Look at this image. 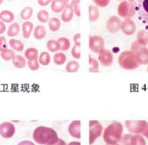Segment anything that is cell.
Instances as JSON below:
<instances>
[{
  "label": "cell",
  "instance_id": "4dcf8cb0",
  "mask_svg": "<svg viewBox=\"0 0 148 145\" xmlns=\"http://www.w3.org/2000/svg\"><path fill=\"white\" fill-rule=\"evenodd\" d=\"M39 63L43 66H47L49 65L51 62L50 55L47 52H42L39 56Z\"/></svg>",
  "mask_w": 148,
  "mask_h": 145
},
{
  "label": "cell",
  "instance_id": "e0dca14e",
  "mask_svg": "<svg viewBox=\"0 0 148 145\" xmlns=\"http://www.w3.org/2000/svg\"><path fill=\"white\" fill-rule=\"evenodd\" d=\"M34 28V25L32 23L26 21L22 25V32L23 38L26 39H28L30 37L31 32Z\"/></svg>",
  "mask_w": 148,
  "mask_h": 145
},
{
  "label": "cell",
  "instance_id": "8fae6325",
  "mask_svg": "<svg viewBox=\"0 0 148 145\" xmlns=\"http://www.w3.org/2000/svg\"><path fill=\"white\" fill-rule=\"evenodd\" d=\"M98 53V59L102 66L108 67L112 64L114 57L112 53L109 50L104 48Z\"/></svg>",
  "mask_w": 148,
  "mask_h": 145
},
{
  "label": "cell",
  "instance_id": "f35d334b",
  "mask_svg": "<svg viewBox=\"0 0 148 145\" xmlns=\"http://www.w3.org/2000/svg\"><path fill=\"white\" fill-rule=\"evenodd\" d=\"M95 5L100 8H104L108 6L110 0H92Z\"/></svg>",
  "mask_w": 148,
  "mask_h": 145
},
{
  "label": "cell",
  "instance_id": "7dc6e473",
  "mask_svg": "<svg viewBox=\"0 0 148 145\" xmlns=\"http://www.w3.org/2000/svg\"><path fill=\"white\" fill-rule=\"evenodd\" d=\"M52 145H66V144L64 140H62L61 138H59V141L56 144Z\"/></svg>",
  "mask_w": 148,
  "mask_h": 145
},
{
  "label": "cell",
  "instance_id": "db71d44e",
  "mask_svg": "<svg viewBox=\"0 0 148 145\" xmlns=\"http://www.w3.org/2000/svg\"><path fill=\"white\" fill-rule=\"evenodd\" d=\"M147 72H148V68H147Z\"/></svg>",
  "mask_w": 148,
  "mask_h": 145
},
{
  "label": "cell",
  "instance_id": "836d02e7",
  "mask_svg": "<svg viewBox=\"0 0 148 145\" xmlns=\"http://www.w3.org/2000/svg\"><path fill=\"white\" fill-rule=\"evenodd\" d=\"M66 61L65 55L62 52L57 53L53 56V61L58 65H61L65 64Z\"/></svg>",
  "mask_w": 148,
  "mask_h": 145
},
{
  "label": "cell",
  "instance_id": "74e56055",
  "mask_svg": "<svg viewBox=\"0 0 148 145\" xmlns=\"http://www.w3.org/2000/svg\"><path fill=\"white\" fill-rule=\"evenodd\" d=\"M72 55L75 59H79L81 58L80 45H74L72 49Z\"/></svg>",
  "mask_w": 148,
  "mask_h": 145
},
{
  "label": "cell",
  "instance_id": "4fadbf2b",
  "mask_svg": "<svg viewBox=\"0 0 148 145\" xmlns=\"http://www.w3.org/2000/svg\"><path fill=\"white\" fill-rule=\"evenodd\" d=\"M120 29L127 35H132L135 32L136 26L131 19H125L121 22Z\"/></svg>",
  "mask_w": 148,
  "mask_h": 145
},
{
  "label": "cell",
  "instance_id": "484cf974",
  "mask_svg": "<svg viewBox=\"0 0 148 145\" xmlns=\"http://www.w3.org/2000/svg\"><path fill=\"white\" fill-rule=\"evenodd\" d=\"M49 28L52 32H56L60 28L61 22L57 18H52L49 21Z\"/></svg>",
  "mask_w": 148,
  "mask_h": 145
},
{
  "label": "cell",
  "instance_id": "ee69618b",
  "mask_svg": "<svg viewBox=\"0 0 148 145\" xmlns=\"http://www.w3.org/2000/svg\"><path fill=\"white\" fill-rule=\"evenodd\" d=\"M80 36L81 35L80 34H77L75 35L73 37V40H74V43L75 45H81L80 43Z\"/></svg>",
  "mask_w": 148,
  "mask_h": 145
},
{
  "label": "cell",
  "instance_id": "1f68e13d",
  "mask_svg": "<svg viewBox=\"0 0 148 145\" xmlns=\"http://www.w3.org/2000/svg\"><path fill=\"white\" fill-rule=\"evenodd\" d=\"M15 56L14 51L10 49H7L1 52V56L5 61H10L13 59Z\"/></svg>",
  "mask_w": 148,
  "mask_h": 145
},
{
  "label": "cell",
  "instance_id": "9a60e30c",
  "mask_svg": "<svg viewBox=\"0 0 148 145\" xmlns=\"http://www.w3.org/2000/svg\"><path fill=\"white\" fill-rule=\"evenodd\" d=\"M138 14L148 24V0H138Z\"/></svg>",
  "mask_w": 148,
  "mask_h": 145
},
{
  "label": "cell",
  "instance_id": "7a4b0ae2",
  "mask_svg": "<svg viewBox=\"0 0 148 145\" xmlns=\"http://www.w3.org/2000/svg\"><path fill=\"white\" fill-rule=\"evenodd\" d=\"M123 127L121 124L118 121L111 123L104 131L103 140L108 145L117 144L122 137Z\"/></svg>",
  "mask_w": 148,
  "mask_h": 145
},
{
  "label": "cell",
  "instance_id": "f907efd6",
  "mask_svg": "<svg viewBox=\"0 0 148 145\" xmlns=\"http://www.w3.org/2000/svg\"><path fill=\"white\" fill-rule=\"evenodd\" d=\"M130 2H133L135 0H128Z\"/></svg>",
  "mask_w": 148,
  "mask_h": 145
},
{
  "label": "cell",
  "instance_id": "2e32d148",
  "mask_svg": "<svg viewBox=\"0 0 148 145\" xmlns=\"http://www.w3.org/2000/svg\"><path fill=\"white\" fill-rule=\"evenodd\" d=\"M65 8L63 0H53L51 3V10L56 13H61Z\"/></svg>",
  "mask_w": 148,
  "mask_h": 145
},
{
  "label": "cell",
  "instance_id": "60d3db41",
  "mask_svg": "<svg viewBox=\"0 0 148 145\" xmlns=\"http://www.w3.org/2000/svg\"><path fill=\"white\" fill-rule=\"evenodd\" d=\"M79 5H80V0H76L75 3L74 5V12L75 15L78 16H81V12H80V8H79Z\"/></svg>",
  "mask_w": 148,
  "mask_h": 145
},
{
  "label": "cell",
  "instance_id": "52a82bcc",
  "mask_svg": "<svg viewBox=\"0 0 148 145\" xmlns=\"http://www.w3.org/2000/svg\"><path fill=\"white\" fill-rule=\"evenodd\" d=\"M119 142L120 145H147L143 137L139 134H124Z\"/></svg>",
  "mask_w": 148,
  "mask_h": 145
},
{
  "label": "cell",
  "instance_id": "5b68a950",
  "mask_svg": "<svg viewBox=\"0 0 148 145\" xmlns=\"http://www.w3.org/2000/svg\"><path fill=\"white\" fill-rule=\"evenodd\" d=\"M118 13L121 18L125 19L132 18L136 14V3L126 1H123L119 5Z\"/></svg>",
  "mask_w": 148,
  "mask_h": 145
},
{
  "label": "cell",
  "instance_id": "44dd1931",
  "mask_svg": "<svg viewBox=\"0 0 148 145\" xmlns=\"http://www.w3.org/2000/svg\"><path fill=\"white\" fill-rule=\"evenodd\" d=\"M100 15L99 11L97 7L90 5L89 6V21L90 22H93L97 21Z\"/></svg>",
  "mask_w": 148,
  "mask_h": 145
},
{
  "label": "cell",
  "instance_id": "e575fe53",
  "mask_svg": "<svg viewBox=\"0 0 148 145\" xmlns=\"http://www.w3.org/2000/svg\"><path fill=\"white\" fill-rule=\"evenodd\" d=\"M37 17L38 21L42 23H47L49 20V13L45 10H40L37 14Z\"/></svg>",
  "mask_w": 148,
  "mask_h": 145
},
{
  "label": "cell",
  "instance_id": "7c38bea8",
  "mask_svg": "<svg viewBox=\"0 0 148 145\" xmlns=\"http://www.w3.org/2000/svg\"><path fill=\"white\" fill-rule=\"evenodd\" d=\"M121 22L116 16H111L107 21L106 27L109 32L115 34L118 32L120 29Z\"/></svg>",
  "mask_w": 148,
  "mask_h": 145
},
{
  "label": "cell",
  "instance_id": "ac0fdd59",
  "mask_svg": "<svg viewBox=\"0 0 148 145\" xmlns=\"http://www.w3.org/2000/svg\"><path fill=\"white\" fill-rule=\"evenodd\" d=\"M0 19L5 23H12L14 20V15L9 10H3L0 13Z\"/></svg>",
  "mask_w": 148,
  "mask_h": 145
},
{
  "label": "cell",
  "instance_id": "681fc988",
  "mask_svg": "<svg viewBox=\"0 0 148 145\" xmlns=\"http://www.w3.org/2000/svg\"><path fill=\"white\" fill-rule=\"evenodd\" d=\"M68 145H81V143L79 142L73 141V142H70Z\"/></svg>",
  "mask_w": 148,
  "mask_h": 145
},
{
  "label": "cell",
  "instance_id": "5bb4252c",
  "mask_svg": "<svg viewBox=\"0 0 148 145\" xmlns=\"http://www.w3.org/2000/svg\"><path fill=\"white\" fill-rule=\"evenodd\" d=\"M68 131L70 135L77 139L81 138V121L79 120L73 121L69 125Z\"/></svg>",
  "mask_w": 148,
  "mask_h": 145
},
{
  "label": "cell",
  "instance_id": "f546056e",
  "mask_svg": "<svg viewBox=\"0 0 148 145\" xmlns=\"http://www.w3.org/2000/svg\"><path fill=\"white\" fill-rule=\"evenodd\" d=\"M47 47L51 52H56L60 50V44L58 41L55 40H49L47 42Z\"/></svg>",
  "mask_w": 148,
  "mask_h": 145
},
{
  "label": "cell",
  "instance_id": "c3c4849f",
  "mask_svg": "<svg viewBox=\"0 0 148 145\" xmlns=\"http://www.w3.org/2000/svg\"><path fill=\"white\" fill-rule=\"evenodd\" d=\"M143 134L144 136H145L148 140V122H147V126H146L145 129V131H144V133H143Z\"/></svg>",
  "mask_w": 148,
  "mask_h": 145
},
{
  "label": "cell",
  "instance_id": "7402d4cb",
  "mask_svg": "<svg viewBox=\"0 0 148 145\" xmlns=\"http://www.w3.org/2000/svg\"><path fill=\"white\" fill-rule=\"evenodd\" d=\"M13 60V64L15 68L18 69L24 68L26 65V61L25 58L22 56L16 55L15 56Z\"/></svg>",
  "mask_w": 148,
  "mask_h": 145
},
{
  "label": "cell",
  "instance_id": "3957f363",
  "mask_svg": "<svg viewBox=\"0 0 148 145\" xmlns=\"http://www.w3.org/2000/svg\"><path fill=\"white\" fill-rule=\"evenodd\" d=\"M118 62L120 67L125 70H134L140 66L136 54L131 51L123 52L119 57Z\"/></svg>",
  "mask_w": 148,
  "mask_h": 145
},
{
  "label": "cell",
  "instance_id": "816d5d0a",
  "mask_svg": "<svg viewBox=\"0 0 148 145\" xmlns=\"http://www.w3.org/2000/svg\"><path fill=\"white\" fill-rule=\"evenodd\" d=\"M2 2H3V0H0V5H1Z\"/></svg>",
  "mask_w": 148,
  "mask_h": 145
},
{
  "label": "cell",
  "instance_id": "7bdbcfd3",
  "mask_svg": "<svg viewBox=\"0 0 148 145\" xmlns=\"http://www.w3.org/2000/svg\"><path fill=\"white\" fill-rule=\"evenodd\" d=\"M53 0H38V3L40 6H45L49 4Z\"/></svg>",
  "mask_w": 148,
  "mask_h": 145
},
{
  "label": "cell",
  "instance_id": "ba28073f",
  "mask_svg": "<svg viewBox=\"0 0 148 145\" xmlns=\"http://www.w3.org/2000/svg\"><path fill=\"white\" fill-rule=\"evenodd\" d=\"M125 123L126 127L131 133L140 134L144 133L147 122L144 120H127Z\"/></svg>",
  "mask_w": 148,
  "mask_h": 145
},
{
  "label": "cell",
  "instance_id": "ffe728a7",
  "mask_svg": "<svg viewBox=\"0 0 148 145\" xmlns=\"http://www.w3.org/2000/svg\"><path fill=\"white\" fill-rule=\"evenodd\" d=\"M46 36V30L45 27L42 25L37 26L34 32V36L36 40H42Z\"/></svg>",
  "mask_w": 148,
  "mask_h": 145
},
{
  "label": "cell",
  "instance_id": "d6a6232c",
  "mask_svg": "<svg viewBox=\"0 0 148 145\" xmlns=\"http://www.w3.org/2000/svg\"><path fill=\"white\" fill-rule=\"evenodd\" d=\"M79 68V64L75 61H69L66 66V70L67 72H78Z\"/></svg>",
  "mask_w": 148,
  "mask_h": 145
},
{
  "label": "cell",
  "instance_id": "f5cc1de1",
  "mask_svg": "<svg viewBox=\"0 0 148 145\" xmlns=\"http://www.w3.org/2000/svg\"><path fill=\"white\" fill-rule=\"evenodd\" d=\"M107 145H120L119 144H112V145H108V144H107Z\"/></svg>",
  "mask_w": 148,
  "mask_h": 145
},
{
  "label": "cell",
  "instance_id": "d4e9b609",
  "mask_svg": "<svg viewBox=\"0 0 148 145\" xmlns=\"http://www.w3.org/2000/svg\"><path fill=\"white\" fill-rule=\"evenodd\" d=\"M25 56L30 61L38 59V51L34 48H28L25 52Z\"/></svg>",
  "mask_w": 148,
  "mask_h": 145
},
{
  "label": "cell",
  "instance_id": "277c9868",
  "mask_svg": "<svg viewBox=\"0 0 148 145\" xmlns=\"http://www.w3.org/2000/svg\"><path fill=\"white\" fill-rule=\"evenodd\" d=\"M131 51L136 54L140 65L148 64V49L145 45H143L136 41L131 46Z\"/></svg>",
  "mask_w": 148,
  "mask_h": 145
},
{
  "label": "cell",
  "instance_id": "9c48e42d",
  "mask_svg": "<svg viewBox=\"0 0 148 145\" xmlns=\"http://www.w3.org/2000/svg\"><path fill=\"white\" fill-rule=\"evenodd\" d=\"M89 48L94 53H98L104 48L103 39L99 36H90Z\"/></svg>",
  "mask_w": 148,
  "mask_h": 145
},
{
  "label": "cell",
  "instance_id": "6da1fadb",
  "mask_svg": "<svg viewBox=\"0 0 148 145\" xmlns=\"http://www.w3.org/2000/svg\"><path fill=\"white\" fill-rule=\"evenodd\" d=\"M33 139L39 145H52L59 141V138L53 129L40 126L34 131Z\"/></svg>",
  "mask_w": 148,
  "mask_h": 145
},
{
  "label": "cell",
  "instance_id": "9f6ffc18",
  "mask_svg": "<svg viewBox=\"0 0 148 145\" xmlns=\"http://www.w3.org/2000/svg\"><path fill=\"white\" fill-rule=\"evenodd\" d=\"M118 1H123V0H118Z\"/></svg>",
  "mask_w": 148,
  "mask_h": 145
},
{
  "label": "cell",
  "instance_id": "83f0119b",
  "mask_svg": "<svg viewBox=\"0 0 148 145\" xmlns=\"http://www.w3.org/2000/svg\"><path fill=\"white\" fill-rule=\"evenodd\" d=\"M9 45L12 49L18 52H22L24 49V45L23 43L16 39H10L9 40Z\"/></svg>",
  "mask_w": 148,
  "mask_h": 145
},
{
  "label": "cell",
  "instance_id": "ab89813d",
  "mask_svg": "<svg viewBox=\"0 0 148 145\" xmlns=\"http://www.w3.org/2000/svg\"><path fill=\"white\" fill-rule=\"evenodd\" d=\"M8 49V44L4 36L0 37V52Z\"/></svg>",
  "mask_w": 148,
  "mask_h": 145
},
{
  "label": "cell",
  "instance_id": "30bf717a",
  "mask_svg": "<svg viewBox=\"0 0 148 145\" xmlns=\"http://www.w3.org/2000/svg\"><path fill=\"white\" fill-rule=\"evenodd\" d=\"M15 128L13 124L4 122L0 124V135L4 138H10L15 134Z\"/></svg>",
  "mask_w": 148,
  "mask_h": 145
},
{
  "label": "cell",
  "instance_id": "8992f818",
  "mask_svg": "<svg viewBox=\"0 0 148 145\" xmlns=\"http://www.w3.org/2000/svg\"><path fill=\"white\" fill-rule=\"evenodd\" d=\"M103 127L97 120L89 121V145H92L103 131Z\"/></svg>",
  "mask_w": 148,
  "mask_h": 145
},
{
  "label": "cell",
  "instance_id": "f1b7e54d",
  "mask_svg": "<svg viewBox=\"0 0 148 145\" xmlns=\"http://www.w3.org/2000/svg\"><path fill=\"white\" fill-rule=\"evenodd\" d=\"M89 72H99V63L97 60L95 58H92L89 55Z\"/></svg>",
  "mask_w": 148,
  "mask_h": 145
},
{
  "label": "cell",
  "instance_id": "603a6c76",
  "mask_svg": "<svg viewBox=\"0 0 148 145\" xmlns=\"http://www.w3.org/2000/svg\"><path fill=\"white\" fill-rule=\"evenodd\" d=\"M138 43L143 45L148 44V32L145 30H141L137 34V40Z\"/></svg>",
  "mask_w": 148,
  "mask_h": 145
},
{
  "label": "cell",
  "instance_id": "d590c367",
  "mask_svg": "<svg viewBox=\"0 0 148 145\" xmlns=\"http://www.w3.org/2000/svg\"><path fill=\"white\" fill-rule=\"evenodd\" d=\"M33 14V9L31 7H26L21 13V18L23 20H28L31 17Z\"/></svg>",
  "mask_w": 148,
  "mask_h": 145
},
{
  "label": "cell",
  "instance_id": "bcb514c9",
  "mask_svg": "<svg viewBox=\"0 0 148 145\" xmlns=\"http://www.w3.org/2000/svg\"><path fill=\"white\" fill-rule=\"evenodd\" d=\"M18 145H36L30 141H23L19 143Z\"/></svg>",
  "mask_w": 148,
  "mask_h": 145
},
{
  "label": "cell",
  "instance_id": "f6af8a7d",
  "mask_svg": "<svg viewBox=\"0 0 148 145\" xmlns=\"http://www.w3.org/2000/svg\"><path fill=\"white\" fill-rule=\"evenodd\" d=\"M6 31V26L2 21H0V35L3 34Z\"/></svg>",
  "mask_w": 148,
  "mask_h": 145
},
{
  "label": "cell",
  "instance_id": "d6986e66",
  "mask_svg": "<svg viewBox=\"0 0 148 145\" xmlns=\"http://www.w3.org/2000/svg\"><path fill=\"white\" fill-rule=\"evenodd\" d=\"M74 15V10L73 8H65L61 15V19L65 23L69 22L73 19Z\"/></svg>",
  "mask_w": 148,
  "mask_h": 145
},
{
  "label": "cell",
  "instance_id": "8d00e7d4",
  "mask_svg": "<svg viewBox=\"0 0 148 145\" xmlns=\"http://www.w3.org/2000/svg\"><path fill=\"white\" fill-rule=\"evenodd\" d=\"M28 66L30 69L32 71H35L39 69V64L38 59L30 61L28 60Z\"/></svg>",
  "mask_w": 148,
  "mask_h": 145
},
{
  "label": "cell",
  "instance_id": "cb8c5ba5",
  "mask_svg": "<svg viewBox=\"0 0 148 145\" xmlns=\"http://www.w3.org/2000/svg\"><path fill=\"white\" fill-rule=\"evenodd\" d=\"M20 31V26L18 23H13L9 27L7 32V35L9 37L12 38L17 36Z\"/></svg>",
  "mask_w": 148,
  "mask_h": 145
},
{
  "label": "cell",
  "instance_id": "11a10c76",
  "mask_svg": "<svg viewBox=\"0 0 148 145\" xmlns=\"http://www.w3.org/2000/svg\"><path fill=\"white\" fill-rule=\"evenodd\" d=\"M8 1H13V0H8Z\"/></svg>",
  "mask_w": 148,
  "mask_h": 145
},
{
  "label": "cell",
  "instance_id": "b9f144b4",
  "mask_svg": "<svg viewBox=\"0 0 148 145\" xmlns=\"http://www.w3.org/2000/svg\"><path fill=\"white\" fill-rule=\"evenodd\" d=\"M65 8H73L76 0H63Z\"/></svg>",
  "mask_w": 148,
  "mask_h": 145
},
{
  "label": "cell",
  "instance_id": "4316f807",
  "mask_svg": "<svg viewBox=\"0 0 148 145\" xmlns=\"http://www.w3.org/2000/svg\"><path fill=\"white\" fill-rule=\"evenodd\" d=\"M58 42L60 44V50L61 51H68L71 47V43L68 39L62 37L60 38L58 40Z\"/></svg>",
  "mask_w": 148,
  "mask_h": 145
}]
</instances>
